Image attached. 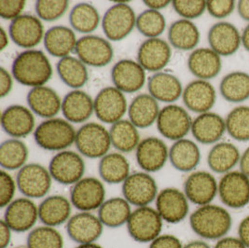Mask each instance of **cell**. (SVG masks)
I'll return each mask as SVG.
<instances>
[{
    "instance_id": "obj_1",
    "label": "cell",
    "mask_w": 249,
    "mask_h": 248,
    "mask_svg": "<svg viewBox=\"0 0 249 248\" xmlns=\"http://www.w3.org/2000/svg\"><path fill=\"white\" fill-rule=\"evenodd\" d=\"M193 232L203 240L217 241L227 236L232 226V217L226 208L216 204H206L190 215Z\"/></svg>"
},
{
    "instance_id": "obj_2",
    "label": "cell",
    "mask_w": 249,
    "mask_h": 248,
    "mask_svg": "<svg viewBox=\"0 0 249 248\" xmlns=\"http://www.w3.org/2000/svg\"><path fill=\"white\" fill-rule=\"evenodd\" d=\"M12 77L28 87L44 86L53 76V68L45 53L38 50H26L14 59Z\"/></svg>"
},
{
    "instance_id": "obj_3",
    "label": "cell",
    "mask_w": 249,
    "mask_h": 248,
    "mask_svg": "<svg viewBox=\"0 0 249 248\" xmlns=\"http://www.w3.org/2000/svg\"><path fill=\"white\" fill-rule=\"evenodd\" d=\"M77 131L67 120L53 118L39 124L34 132L38 147L50 151H63L71 147L76 140Z\"/></svg>"
},
{
    "instance_id": "obj_4",
    "label": "cell",
    "mask_w": 249,
    "mask_h": 248,
    "mask_svg": "<svg viewBox=\"0 0 249 248\" xmlns=\"http://www.w3.org/2000/svg\"><path fill=\"white\" fill-rule=\"evenodd\" d=\"M163 220L158 211L150 206L136 207L127 222L130 237L140 244H150L161 234Z\"/></svg>"
},
{
    "instance_id": "obj_5",
    "label": "cell",
    "mask_w": 249,
    "mask_h": 248,
    "mask_svg": "<svg viewBox=\"0 0 249 248\" xmlns=\"http://www.w3.org/2000/svg\"><path fill=\"white\" fill-rule=\"evenodd\" d=\"M75 145L80 155L90 159L103 158L112 146L109 131L96 123L83 124L79 128Z\"/></svg>"
},
{
    "instance_id": "obj_6",
    "label": "cell",
    "mask_w": 249,
    "mask_h": 248,
    "mask_svg": "<svg viewBox=\"0 0 249 248\" xmlns=\"http://www.w3.org/2000/svg\"><path fill=\"white\" fill-rule=\"evenodd\" d=\"M103 17V31L112 41L124 39L133 31L136 24V15L128 5V1H115Z\"/></svg>"
},
{
    "instance_id": "obj_7",
    "label": "cell",
    "mask_w": 249,
    "mask_h": 248,
    "mask_svg": "<svg viewBox=\"0 0 249 248\" xmlns=\"http://www.w3.org/2000/svg\"><path fill=\"white\" fill-rule=\"evenodd\" d=\"M53 177L44 166L38 163H28L19 170L16 183L20 192L29 199L45 197L52 187Z\"/></svg>"
},
{
    "instance_id": "obj_8",
    "label": "cell",
    "mask_w": 249,
    "mask_h": 248,
    "mask_svg": "<svg viewBox=\"0 0 249 248\" xmlns=\"http://www.w3.org/2000/svg\"><path fill=\"white\" fill-rule=\"evenodd\" d=\"M49 172L53 180L62 185H74L83 178L85 162L81 155L72 150H63L50 161Z\"/></svg>"
},
{
    "instance_id": "obj_9",
    "label": "cell",
    "mask_w": 249,
    "mask_h": 248,
    "mask_svg": "<svg viewBox=\"0 0 249 248\" xmlns=\"http://www.w3.org/2000/svg\"><path fill=\"white\" fill-rule=\"evenodd\" d=\"M217 195L227 207L240 209L249 203V177L241 171H231L218 181Z\"/></svg>"
},
{
    "instance_id": "obj_10",
    "label": "cell",
    "mask_w": 249,
    "mask_h": 248,
    "mask_svg": "<svg viewBox=\"0 0 249 248\" xmlns=\"http://www.w3.org/2000/svg\"><path fill=\"white\" fill-rule=\"evenodd\" d=\"M105 201V186L95 177H83L71 188L70 202L80 212L98 210Z\"/></svg>"
},
{
    "instance_id": "obj_11",
    "label": "cell",
    "mask_w": 249,
    "mask_h": 248,
    "mask_svg": "<svg viewBox=\"0 0 249 248\" xmlns=\"http://www.w3.org/2000/svg\"><path fill=\"white\" fill-rule=\"evenodd\" d=\"M193 120L180 106L168 105L160 109L157 119L159 133L173 141L183 139L192 129Z\"/></svg>"
},
{
    "instance_id": "obj_12",
    "label": "cell",
    "mask_w": 249,
    "mask_h": 248,
    "mask_svg": "<svg viewBox=\"0 0 249 248\" xmlns=\"http://www.w3.org/2000/svg\"><path fill=\"white\" fill-rule=\"evenodd\" d=\"M75 53L83 64L94 68L107 66L114 56L110 42L95 35H86L78 39Z\"/></svg>"
},
{
    "instance_id": "obj_13",
    "label": "cell",
    "mask_w": 249,
    "mask_h": 248,
    "mask_svg": "<svg viewBox=\"0 0 249 248\" xmlns=\"http://www.w3.org/2000/svg\"><path fill=\"white\" fill-rule=\"evenodd\" d=\"M123 194L127 202L136 206H148L156 200L158 186L155 179L146 172L131 174L123 183Z\"/></svg>"
},
{
    "instance_id": "obj_14",
    "label": "cell",
    "mask_w": 249,
    "mask_h": 248,
    "mask_svg": "<svg viewBox=\"0 0 249 248\" xmlns=\"http://www.w3.org/2000/svg\"><path fill=\"white\" fill-rule=\"evenodd\" d=\"M93 102L96 117L105 124H114L123 120L128 107L124 93L112 86L100 90Z\"/></svg>"
},
{
    "instance_id": "obj_15",
    "label": "cell",
    "mask_w": 249,
    "mask_h": 248,
    "mask_svg": "<svg viewBox=\"0 0 249 248\" xmlns=\"http://www.w3.org/2000/svg\"><path fill=\"white\" fill-rule=\"evenodd\" d=\"M218 192V182L215 177L206 171L191 173L184 183V193L189 202L203 206L214 201Z\"/></svg>"
},
{
    "instance_id": "obj_16",
    "label": "cell",
    "mask_w": 249,
    "mask_h": 248,
    "mask_svg": "<svg viewBox=\"0 0 249 248\" xmlns=\"http://www.w3.org/2000/svg\"><path fill=\"white\" fill-rule=\"evenodd\" d=\"M156 210L162 220L169 224L180 223L190 212L189 200L185 193L176 188H166L159 192Z\"/></svg>"
},
{
    "instance_id": "obj_17",
    "label": "cell",
    "mask_w": 249,
    "mask_h": 248,
    "mask_svg": "<svg viewBox=\"0 0 249 248\" xmlns=\"http://www.w3.org/2000/svg\"><path fill=\"white\" fill-rule=\"evenodd\" d=\"M9 35L19 47L32 50L44 38V28L40 19L31 14H22L12 21Z\"/></svg>"
},
{
    "instance_id": "obj_18",
    "label": "cell",
    "mask_w": 249,
    "mask_h": 248,
    "mask_svg": "<svg viewBox=\"0 0 249 248\" xmlns=\"http://www.w3.org/2000/svg\"><path fill=\"white\" fill-rule=\"evenodd\" d=\"M3 220L15 232H26L34 229L38 217V206L32 199L22 197L13 200L5 210Z\"/></svg>"
},
{
    "instance_id": "obj_19",
    "label": "cell",
    "mask_w": 249,
    "mask_h": 248,
    "mask_svg": "<svg viewBox=\"0 0 249 248\" xmlns=\"http://www.w3.org/2000/svg\"><path fill=\"white\" fill-rule=\"evenodd\" d=\"M136 161L146 173H155L164 167L169 159V149L158 137L150 136L140 141L136 149Z\"/></svg>"
},
{
    "instance_id": "obj_20",
    "label": "cell",
    "mask_w": 249,
    "mask_h": 248,
    "mask_svg": "<svg viewBox=\"0 0 249 248\" xmlns=\"http://www.w3.org/2000/svg\"><path fill=\"white\" fill-rule=\"evenodd\" d=\"M104 227L98 215L91 212H79L72 215L67 223V231L69 238L77 243H96L101 237Z\"/></svg>"
},
{
    "instance_id": "obj_21",
    "label": "cell",
    "mask_w": 249,
    "mask_h": 248,
    "mask_svg": "<svg viewBox=\"0 0 249 248\" xmlns=\"http://www.w3.org/2000/svg\"><path fill=\"white\" fill-rule=\"evenodd\" d=\"M114 87L124 93H133L141 90L146 82V70L138 62L124 59L117 62L111 70Z\"/></svg>"
},
{
    "instance_id": "obj_22",
    "label": "cell",
    "mask_w": 249,
    "mask_h": 248,
    "mask_svg": "<svg viewBox=\"0 0 249 248\" xmlns=\"http://www.w3.org/2000/svg\"><path fill=\"white\" fill-rule=\"evenodd\" d=\"M171 55L170 45L165 40L147 38L138 49L137 62L145 70L157 73L168 65Z\"/></svg>"
},
{
    "instance_id": "obj_23",
    "label": "cell",
    "mask_w": 249,
    "mask_h": 248,
    "mask_svg": "<svg viewBox=\"0 0 249 248\" xmlns=\"http://www.w3.org/2000/svg\"><path fill=\"white\" fill-rule=\"evenodd\" d=\"M208 43L219 56L234 54L242 44V34L237 27L228 22H218L208 32Z\"/></svg>"
},
{
    "instance_id": "obj_24",
    "label": "cell",
    "mask_w": 249,
    "mask_h": 248,
    "mask_svg": "<svg viewBox=\"0 0 249 248\" xmlns=\"http://www.w3.org/2000/svg\"><path fill=\"white\" fill-rule=\"evenodd\" d=\"M182 99L186 107L193 112H209L215 105L216 91L208 80L195 79L183 90Z\"/></svg>"
},
{
    "instance_id": "obj_25",
    "label": "cell",
    "mask_w": 249,
    "mask_h": 248,
    "mask_svg": "<svg viewBox=\"0 0 249 248\" xmlns=\"http://www.w3.org/2000/svg\"><path fill=\"white\" fill-rule=\"evenodd\" d=\"M1 125L5 133L13 138L25 137L34 131V114L23 106L12 105L2 112Z\"/></svg>"
},
{
    "instance_id": "obj_26",
    "label": "cell",
    "mask_w": 249,
    "mask_h": 248,
    "mask_svg": "<svg viewBox=\"0 0 249 248\" xmlns=\"http://www.w3.org/2000/svg\"><path fill=\"white\" fill-rule=\"evenodd\" d=\"M191 131L199 143L204 145L216 144L226 132V123L216 113H202L193 120Z\"/></svg>"
},
{
    "instance_id": "obj_27",
    "label": "cell",
    "mask_w": 249,
    "mask_h": 248,
    "mask_svg": "<svg viewBox=\"0 0 249 248\" xmlns=\"http://www.w3.org/2000/svg\"><path fill=\"white\" fill-rule=\"evenodd\" d=\"M188 68L198 79H214L221 71V56L210 48L195 49L188 59Z\"/></svg>"
},
{
    "instance_id": "obj_28",
    "label": "cell",
    "mask_w": 249,
    "mask_h": 248,
    "mask_svg": "<svg viewBox=\"0 0 249 248\" xmlns=\"http://www.w3.org/2000/svg\"><path fill=\"white\" fill-rule=\"evenodd\" d=\"M72 203L62 195L48 196L38 205V217L43 225L57 228L72 216Z\"/></svg>"
},
{
    "instance_id": "obj_29",
    "label": "cell",
    "mask_w": 249,
    "mask_h": 248,
    "mask_svg": "<svg viewBox=\"0 0 249 248\" xmlns=\"http://www.w3.org/2000/svg\"><path fill=\"white\" fill-rule=\"evenodd\" d=\"M62 112L69 123L82 124L94 112V102L83 90H71L62 100Z\"/></svg>"
},
{
    "instance_id": "obj_30",
    "label": "cell",
    "mask_w": 249,
    "mask_h": 248,
    "mask_svg": "<svg viewBox=\"0 0 249 248\" xmlns=\"http://www.w3.org/2000/svg\"><path fill=\"white\" fill-rule=\"evenodd\" d=\"M27 103L32 112L47 120L54 118L62 110V100L58 93L47 86L35 87L29 90Z\"/></svg>"
},
{
    "instance_id": "obj_31",
    "label": "cell",
    "mask_w": 249,
    "mask_h": 248,
    "mask_svg": "<svg viewBox=\"0 0 249 248\" xmlns=\"http://www.w3.org/2000/svg\"><path fill=\"white\" fill-rule=\"evenodd\" d=\"M44 46L47 52L58 58L70 56V53L75 52L77 46V36L73 29L64 25H56L46 31Z\"/></svg>"
},
{
    "instance_id": "obj_32",
    "label": "cell",
    "mask_w": 249,
    "mask_h": 248,
    "mask_svg": "<svg viewBox=\"0 0 249 248\" xmlns=\"http://www.w3.org/2000/svg\"><path fill=\"white\" fill-rule=\"evenodd\" d=\"M149 94L157 101L173 103L182 96L181 81L175 75L166 72L153 74L147 82Z\"/></svg>"
},
{
    "instance_id": "obj_33",
    "label": "cell",
    "mask_w": 249,
    "mask_h": 248,
    "mask_svg": "<svg viewBox=\"0 0 249 248\" xmlns=\"http://www.w3.org/2000/svg\"><path fill=\"white\" fill-rule=\"evenodd\" d=\"M158 101L149 93H141L136 96L128 106L129 120L136 128L145 129L157 122L159 113Z\"/></svg>"
},
{
    "instance_id": "obj_34",
    "label": "cell",
    "mask_w": 249,
    "mask_h": 248,
    "mask_svg": "<svg viewBox=\"0 0 249 248\" xmlns=\"http://www.w3.org/2000/svg\"><path fill=\"white\" fill-rule=\"evenodd\" d=\"M169 160L173 167L178 171L193 172L201 160L200 148L190 139L178 140L169 149Z\"/></svg>"
},
{
    "instance_id": "obj_35",
    "label": "cell",
    "mask_w": 249,
    "mask_h": 248,
    "mask_svg": "<svg viewBox=\"0 0 249 248\" xmlns=\"http://www.w3.org/2000/svg\"><path fill=\"white\" fill-rule=\"evenodd\" d=\"M241 153L238 147L231 142H218L210 149L207 155L209 168L216 174H226L239 164Z\"/></svg>"
},
{
    "instance_id": "obj_36",
    "label": "cell",
    "mask_w": 249,
    "mask_h": 248,
    "mask_svg": "<svg viewBox=\"0 0 249 248\" xmlns=\"http://www.w3.org/2000/svg\"><path fill=\"white\" fill-rule=\"evenodd\" d=\"M132 214L131 204L122 197H114L106 200L98 209V217L103 225L117 229L126 225Z\"/></svg>"
},
{
    "instance_id": "obj_37",
    "label": "cell",
    "mask_w": 249,
    "mask_h": 248,
    "mask_svg": "<svg viewBox=\"0 0 249 248\" xmlns=\"http://www.w3.org/2000/svg\"><path fill=\"white\" fill-rule=\"evenodd\" d=\"M102 180L108 184L124 183L130 174V162L120 152L107 153L101 158L98 166Z\"/></svg>"
},
{
    "instance_id": "obj_38",
    "label": "cell",
    "mask_w": 249,
    "mask_h": 248,
    "mask_svg": "<svg viewBox=\"0 0 249 248\" xmlns=\"http://www.w3.org/2000/svg\"><path fill=\"white\" fill-rule=\"evenodd\" d=\"M168 40L171 45L178 50L192 51L200 41V32L192 21L180 19L171 24Z\"/></svg>"
},
{
    "instance_id": "obj_39",
    "label": "cell",
    "mask_w": 249,
    "mask_h": 248,
    "mask_svg": "<svg viewBox=\"0 0 249 248\" xmlns=\"http://www.w3.org/2000/svg\"><path fill=\"white\" fill-rule=\"evenodd\" d=\"M57 73L62 81L74 90L83 87L89 78L86 65L79 58L73 56L60 59L57 64Z\"/></svg>"
},
{
    "instance_id": "obj_40",
    "label": "cell",
    "mask_w": 249,
    "mask_h": 248,
    "mask_svg": "<svg viewBox=\"0 0 249 248\" xmlns=\"http://www.w3.org/2000/svg\"><path fill=\"white\" fill-rule=\"evenodd\" d=\"M222 97L231 103H241L249 98V74L234 71L226 75L219 84Z\"/></svg>"
},
{
    "instance_id": "obj_41",
    "label": "cell",
    "mask_w": 249,
    "mask_h": 248,
    "mask_svg": "<svg viewBox=\"0 0 249 248\" xmlns=\"http://www.w3.org/2000/svg\"><path fill=\"white\" fill-rule=\"evenodd\" d=\"M109 135L112 147L120 152H132L140 143L138 130L130 120H121L112 124Z\"/></svg>"
},
{
    "instance_id": "obj_42",
    "label": "cell",
    "mask_w": 249,
    "mask_h": 248,
    "mask_svg": "<svg viewBox=\"0 0 249 248\" xmlns=\"http://www.w3.org/2000/svg\"><path fill=\"white\" fill-rule=\"evenodd\" d=\"M28 148L23 141L12 138L0 146V165L2 170L14 171L23 168L28 159Z\"/></svg>"
},
{
    "instance_id": "obj_43",
    "label": "cell",
    "mask_w": 249,
    "mask_h": 248,
    "mask_svg": "<svg viewBox=\"0 0 249 248\" xmlns=\"http://www.w3.org/2000/svg\"><path fill=\"white\" fill-rule=\"evenodd\" d=\"M69 22L75 31L89 35L97 29L100 23V15L97 9L91 4L79 3L71 10Z\"/></svg>"
},
{
    "instance_id": "obj_44",
    "label": "cell",
    "mask_w": 249,
    "mask_h": 248,
    "mask_svg": "<svg viewBox=\"0 0 249 248\" xmlns=\"http://www.w3.org/2000/svg\"><path fill=\"white\" fill-rule=\"evenodd\" d=\"M27 248H64V237L56 228L39 226L30 230L26 239Z\"/></svg>"
},
{
    "instance_id": "obj_45",
    "label": "cell",
    "mask_w": 249,
    "mask_h": 248,
    "mask_svg": "<svg viewBox=\"0 0 249 248\" xmlns=\"http://www.w3.org/2000/svg\"><path fill=\"white\" fill-rule=\"evenodd\" d=\"M227 133L234 140L249 141V106H239L228 114L226 120Z\"/></svg>"
},
{
    "instance_id": "obj_46",
    "label": "cell",
    "mask_w": 249,
    "mask_h": 248,
    "mask_svg": "<svg viewBox=\"0 0 249 248\" xmlns=\"http://www.w3.org/2000/svg\"><path fill=\"white\" fill-rule=\"evenodd\" d=\"M136 26L140 34L147 38H155L164 32L166 20L160 11L147 9L137 16Z\"/></svg>"
},
{
    "instance_id": "obj_47",
    "label": "cell",
    "mask_w": 249,
    "mask_h": 248,
    "mask_svg": "<svg viewBox=\"0 0 249 248\" xmlns=\"http://www.w3.org/2000/svg\"><path fill=\"white\" fill-rule=\"evenodd\" d=\"M68 6L69 2L67 0H38L36 2V12L40 20L53 22L67 12Z\"/></svg>"
},
{
    "instance_id": "obj_48",
    "label": "cell",
    "mask_w": 249,
    "mask_h": 248,
    "mask_svg": "<svg viewBox=\"0 0 249 248\" xmlns=\"http://www.w3.org/2000/svg\"><path fill=\"white\" fill-rule=\"evenodd\" d=\"M172 5L179 16L190 21L199 18L206 11V1L204 0H174Z\"/></svg>"
},
{
    "instance_id": "obj_49",
    "label": "cell",
    "mask_w": 249,
    "mask_h": 248,
    "mask_svg": "<svg viewBox=\"0 0 249 248\" xmlns=\"http://www.w3.org/2000/svg\"><path fill=\"white\" fill-rule=\"evenodd\" d=\"M18 189L16 180L8 171L2 170L0 173V207L5 208L14 200V195Z\"/></svg>"
},
{
    "instance_id": "obj_50",
    "label": "cell",
    "mask_w": 249,
    "mask_h": 248,
    "mask_svg": "<svg viewBox=\"0 0 249 248\" xmlns=\"http://www.w3.org/2000/svg\"><path fill=\"white\" fill-rule=\"evenodd\" d=\"M236 7L233 0H209L206 1V11L215 19H223L230 16Z\"/></svg>"
},
{
    "instance_id": "obj_51",
    "label": "cell",
    "mask_w": 249,
    "mask_h": 248,
    "mask_svg": "<svg viewBox=\"0 0 249 248\" xmlns=\"http://www.w3.org/2000/svg\"><path fill=\"white\" fill-rule=\"evenodd\" d=\"M25 3V1L22 0H1L0 16L5 20L13 21L22 15Z\"/></svg>"
},
{
    "instance_id": "obj_52",
    "label": "cell",
    "mask_w": 249,
    "mask_h": 248,
    "mask_svg": "<svg viewBox=\"0 0 249 248\" xmlns=\"http://www.w3.org/2000/svg\"><path fill=\"white\" fill-rule=\"evenodd\" d=\"M184 245L182 244L179 238L172 234H160L155 240H153L148 248H183Z\"/></svg>"
},
{
    "instance_id": "obj_53",
    "label": "cell",
    "mask_w": 249,
    "mask_h": 248,
    "mask_svg": "<svg viewBox=\"0 0 249 248\" xmlns=\"http://www.w3.org/2000/svg\"><path fill=\"white\" fill-rule=\"evenodd\" d=\"M12 89V75L4 68H0V96L4 98Z\"/></svg>"
},
{
    "instance_id": "obj_54",
    "label": "cell",
    "mask_w": 249,
    "mask_h": 248,
    "mask_svg": "<svg viewBox=\"0 0 249 248\" xmlns=\"http://www.w3.org/2000/svg\"><path fill=\"white\" fill-rule=\"evenodd\" d=\"M213 248H248L238 237L225 236L216 241Z\"/></svg>"
},
{
    "instance_id": "obj_55",
    "label": "cell",
    "mask_w": 249,
    "mask_h": 248,
    "mask_svg": "<svg viewBox=\"0 0 249 248\" xmlns=\"http://www.w3.org/2000/svg\"><path fill=\"white\" fill-rule=\"evenodd\" d=\"M12 230L2 219L0 221V248H8L12 241Z\"/></svg>"
},
{
    "instance_id": "obj_56",
    "label": "cell",
    "mask_w": 249,
    "mask_h": 248,
    "mask_svg": "<svg viewBox=\"0 0 249 248\" xmlns=\"http://www.w3.org/2000/svg\"><path fill=\"white\" fill-rule=\"evenodd\" d=\"M238 238L249 248V215L244 217L238 226Z\"/></svg>"
},
{
    "instance_id": "obj_57",
    "label": "cell",
    "mask_w": 249,
    "mask_h": 248,
    "mask_svg": "<svg viewBox=\"0 0 249 248\" xmlns=\"http://www.w3.org/2000/svg\"><path fill=\"white\" fill-rule=\"evenodd\" d=\"M144 3L149 10L159 11L166 8L172 2L169 0H146Z\"/></svg>"
},
{
    "instance_id": "obj_58",
    "label": "cell",
    "mask_w": 249,
    "mask_h": 248,
    "mask_svg": "<svg viewBox=\"0 0 249 248\" xmlns=\"http://www.w3.org/2000/svg\"><path fill=\"white\" fill-rule=\"evenodd\" d=\"M236 7H237V12L240 17L243 20L249 22V0L238 1Z\"/></svg>"
},
{
    "instance_id": "obj_59",
    "label": "cell",
    "mask_w": 249,
    "mask_h": 248,
    "mask_svg": "<svg viewBox=\"0 0 249 248\" xmlns=\"http://www.w3.org/2000/svg\"><path fill=\"white\" fill-rule=\"evenodd\" d=\"M239 166H240V171L243 172L246 176H248L249 177V146L241 154Z\"/></svg>"
},
{
    "instance_id": "obj_60",
    "label": "cell",
    "mask_w": 249,
    "mask_h": 248,
    "mask_svg": "<svg viewBox=\"0 0 249 248\" xmlns=\"http://www.w3.org/2000/svg\"><path fill=\"white\" fill-rule=\"evenodd\" d=\"M183 248H213L204 240H195L188 243Z\"/></svg>"
},
{
    "instance_id": "obj_61",
    "label": "cell",
    "mask_w": 249,
    "mask_h": 248,
    "mask_svg": "<svg viewBox=\"0 0 249 248\" xmlns=\"http://www.w3.org/2000/svg\"><path fill=\"white\" fill-rule=\"evenodd\" d=\"M8 45H9V35L6 32V30L1 26V28H0V50L3 51Z\"/></svg>"
},
{
    "instance_id": "obj_62",
    "label": "cell",
    "mask_w": 249,
    "mask_h": 248,
    "mask_svg": "<svg viewBox=\"0 0 249 248\" xmlns=\"http://www.w3.org/2000/svg\"><path fill=\"white\" fill-rule=\"evenodd\" d=\"M242 45L249 52V23L246 26L242 33Z\"/></svg>"
},
{
    "instance_id": "obj_63",
    "label": "cell",
    "mask_w": 249,
    "mask_h": 248,
    "mask_svg": "<svg viewBox=\"0 0 249 248\" xmlns=\"http://www.w3.org/2000/svg\"><path fill=\"white\" fill-rule=\"evenodd\" d=\"M75 248H104L97 243H90V244H81L78 245Z\"/></svg>"
},
{
    "instance_id": "obj_64",
    "label": "cell",
    "mask_w": 249,
    "mask_h": 248,
    "mask_svg": "<svg viewBox=\"0 0 249 248\" xmlns=\"http://www.w3.org/2000/svg\"></svg>"
}]
</instances>
